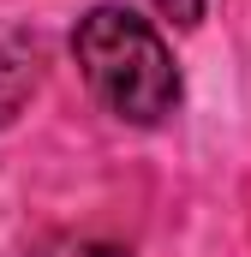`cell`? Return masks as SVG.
<instances>
[{
	"label": "cell",
	"instance_id": "obj_1",
	"mask_svg": "<svg viewBox=\"0 0 251 257\" xmlns=\"http://www.w3.org/2000/svg\"><path fill=\"white\" fill-rule=\"evenodd\" d=\"M72 60L84 72L90 96L126 126H156L180 102V66L168 54L162 30L132 6L84 12L72 30Z\"/></svg>",
	"mask_w": 251,
	"mask_h": 257
},
{
	"label": "cell",
	"instance_id": "obj_2",
	"mask_svg": "<svg viewBox=\"0 0 251 257\" xmlns=\"http://www.w3.org/2000/svg\"><path fill=\"white\" fill-rule=\"evenodd\" d=\"M36 84H42V54H36V42H24V36L0 42V126H12V120L24 114V102L36 96Z\"/></svg>",
	"mask_w": 251,
	"mask_h": 257
}]
</instances>
